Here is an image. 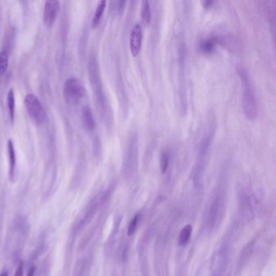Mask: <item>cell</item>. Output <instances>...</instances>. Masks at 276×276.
I'll return each mask as SVG.
<instances>
[{
    "label": "cell",
    "instance_id": "obj_5",
    "mask_svg": "<svg viewBox=\"0 0 276 276\" xmlns=\"http://www.w3.org/2000/svg\"><path fill=\"white\" fill-rule=\"evenodd\" d=\"M139 158V137L137 133L131 132L127 139L124 149L123 169L125 174L131 175L136 169Z\"/></svg>",
    "mask_w": 276,
    "mask_h": 276
},
{
    "label": "cell",
    "instance_id": "obj_6",
    "mask_svg": "<svg viewBox=\"0 0 276 276\" xmlns=\"http://www.w3.org/2000/svg\"><path fill=\"white\" fill-rule=\"evenodd\" d=\"M25 106L30 118H32L37 124H41L44 122L47 117L43 105L38 97L34 94H28L25 98Z\"/></svg>",
    "mask_w": 276,
    "mask_h": 276
},
{
    "label": "cell",
    "instance_id": "obj_7",
    "mask_svg": "<svg viewBox=\"0 0 276 276\" xmlns=\"http://www.w3.org/2000/svg\"><path fill=\"white\" fill-rule=\"evenodd\" d=\"M64 97L69 103H76L82 99L85 94V89L80 80L69 79L64 85Z\"/></svg>",
    "mask_w": 276,
    "mask_h": 276
},
{
    "label": "cell",
    "instance_id": "obj_17",
    "mask_svg": "<svg viewBox=\"0 0 276 276\" xmlns=\"http://www.w3.org/2000/svg\"><path fill=\"white\" fill-rule=\"evenodd\" d=\"M15 95H14V91L13 89L9 90L8 94V107H9V114L11 118L12 122H14V117H15Z\"/></svg>",
    "mask_w": 276,
    "mask_h": 276
},
{
    "label": "cell",
    "instance_id": "obj_9",
    "mask_svg": "<svg viewBox=\"0 0 276 276\" xmlns=\"http://www.w3.org/2000/svg\"><path fill=\"white\" fill-rule=\"evenodd\" d=\"M59 11V1H48L44 8V23L46 26H51L55 23Z\"/></svg>",
    "mask_w": 276,
    "mask_h": 276
},
{
    "label": "cell",
    "instance_id": "obj_12",
    "mask_svg": "<svg viewBox=\"0 0 276 276\" xmlns=\"http://www.w3.org/2000/svg\"><path fill=\"white\" fill-rule=\"evenodd\" d=\"M83 123L88 131H93L96 127L95 120L93 118V112L89 106H85L82 111Z\"/></svg>",
    "mask_w": 276,
    "mask_h": 276
},
{
    "label": "cell",
    "instance_id": "obj_25",
    "mask_svg": "<svg viewBox=\"0 0 276 276\" xmlns=\"http://www.w3.org/2000/svg\"><path fill=\"white\" fill-rule=\"evenodd\" d=\"M4 214L0 209V244H1V237H2L3 222H4Z\"/></svg>",
    "mask_w": 276,
    "mask_h": 276
},
{
    "label": "cell",
    "instance_id": "obj_3",
    "mask_svg": "<svg viewBox=\"0 0 276 276\" xmlns=\"http://www.w3.org/2000/svg\"><path fill=\"white\" fill-rule=\"evenodd\" d=\"M186 46L185 43L178 45L177 65H178V97L179 109L182 116L186 115L188 109L187 87H186Z\"/></svg>",
    "mask_w": 276,
    "mask_h": 276
},
{
    "label": "cell",
    "instance_id": "obj_26",
    "mask_svg": "<svg viewBox=\"0 0 276 276\" xmlns=\"http://www.w3.org/2000/svg\"><path fill=\"white\" fill-rule=\"evenodd\" d=\"M0 276H9V272L7 271V270H4V271L0 273Z\"/></svg>",
    "mask_w": 276,
    "mask_h": 276
},
{
    "label": "cell",
    "instance_id": "obj_24",
    "mask_svg": "<svg viewBox=\"0 0 276 276\" xmlns=\"http://www.w3.org/2000/svg\"><path fill=\"white\" fill-rule=\"evenodd\" d=\"M36 265H31L30 269H29V271H28L27 276H35V274H36Z\"/></svg>",
    "mask_w": 276,
    "mask_h": 276
},
{
    "label": "cell",
    "instance_id": "obj_2",
    "mask_svg": "<svg viewBox=\"0 0 276 276\" xmlns=\"http://www.w3.org/2000/svg\"><path fill=\"white\" fill-rule=\"evenodd\" d=\"M28 232L27 222L23 218H17L10 228L7 241L6 251L10 257H16L22 252L28 237Z\"/></svg>",
    "mask_w": 276,
    "mask_h": 276
},
{
    "label": "cell",
    "instance_id": "obj_8",
    "mask_svg": "<svg viewBox=\"0 0 276 276\" xmlns=\"http://www.w3.org/2000/svg\"><path fill=\"white\" fill-rule=\"evenodd\" d=\"M143 43V30L139 24H136L131 30L130 35V50L133 57H137L140 53Z\"/></svg>",
    "mask_w": 276,
    "mask_h": 276
},
{
    "label": "cell",
    "instance_id": "obj_10",
    "mask_svg": "<svg viewBox=\"0 0 276 276\" xmlns=\"http://www.w3.org/2000/svg\"><path fill=\"white\" fill-rule=\"evenodd\" d=\"M218 45L221 47H225L227 50L232 53H238L240 51V42L236 37L232 35H220L217 36Z\"/></svg>",
    "mask_w": 276,
    "mask_h": 276
},
{
    "label": "cell",
    "instance_id": "obj_16",
    "mask_svg": "<svg viewBox=\"0 0 276 276\" xmlns=\"http://www.w3.org/2000/svg\"><path fill=\"white\" fill-rule=\"evenodd\" d=\"M192 233V227L190 224L185 226L181 232H180L179 236H178V243L181 245H184L190 240V236Z\"/></svg>",
    "mask_w": 276,
    "mask_h": 276
},
{
    "label": "cell",
    "instance_id": "obj_23",
    "mask_svg": "<svg viewBox=\"0 0 276 276\" xmlns=\"http://www.w3.org/2000/svg\"><path fill=\"white\" fill-rule=\"evenodd\" d=\"M127 5V1H119L118 3V12L119 13H122Z\"/></svg>",
    "mask_w": 276,
    "mask_h": 276
},
{
    "label": "cell",
    "instance_id": "obj_11",
    "mask_svg": "<svg viewBox=\"0 0 276 276\" xmlns=\"http://www.w3.org/2000/svg\"><path fill=\"white\" fill-rule=\"evenodd\" d=\"M217 47V36H210L202 38L198 43V50L201 53L206 55L215 53Z\"/></svg>",
    "mask_w": 276,
    "mask_h": 276
},
{
    "label": "cell",
    "instance_id": "obj_21",
    "mask_svg": "<svg viewBox=\"0 0 276 276\" xmlns=\"http://www.w3.org/2000/svg\"><path fill=\"white\" fill-rule=\"evenodd\" d=\"M24 270H25L24 262L23 261H21L18 266H17L14 276H24Z\"/></svg>",
    "mask_w": 276,
    "mask_h": 276
},
{
    "label": "cell",
    "instance_id": "obj_18",
    "mask_svg": "<svg viewBox=\"0 0 276 276\" xmlns=\"http://www.w3.org/2000/svg\"><path fill=\"white\" fill-rule=\"evenodd\" d=\"M169 160H170V156H169V151L163 150L161 154H160V167L161 173H165L168 168H169Z\"/></svg>",
    "mask_w": 276,
    "mask_h": 276
},
{
    "label": "cell",
    "instance_id": "obj_1",
    "mask_svg": "<svg viewBox=\"0 0 276 276\" xmlns=\"http://www.w3.org/2000/svg\"><path fill=\"white\" fill-rule=\"evenodd\" d=\"M237 72L243 87L242 101H241L243 113L247 119L254 120L257 115V105L253 85L246 70L242 67H239Z\"/></svg>",
    "mask_w": 276,
    "mask_h": 276
},
{
    "label": "cell",
    "instance_id": "obj_13",
    "mask_svg": "<svg viewBox=\"0 0 276 276\" xmlns=\"http://www.w3.org/2000/svg\"><path fill=\"white\" fill-rule=\"evenodd\" d=\"M8 148H9V163H10L9 173H10L11 179H13L15 177L16 161H17V160H16L15 148H14L12 140H9V142H8Z\"/></svg>",
    "mask_w": 276,
    "mask_h": 276
},
{
    "label": "cell",
    "instance_id": "obj_19",
    "mask_svg": "<svg viewBox=\"0 0 276 276\" xmlns=\"http://www.w3.org/2000/svg\"><path fill=\"white\" fill-rule=\"evenodd\" d=\"M9 55L6 51H2L0 53V76H4L9 67Z\"/></svg>",
    "mask_w": 276,
    "mask_h": 276
},
{
    "label": "cell",
    "instance_id": "obj_15",
    "mask_svg": "<svg viewBox=\"0 0 276 276\" xmlns=\"http://www.w3.org/2000/svg\"><path fill=\"white\" fill-rule=\"evenodd\" d=\"M141 15L143 22L146 26H149L152 22V12L148 1H144L142 3Z\"/></svg>",
    "mask_w": 276,
    "mask_h": 276
},
{
    "label": "cell",
    "instance_id": "obj_14",
    "mask_svg": "<svg viewBox=\"0 0 276 276\" xmlns=\"http://www.w3.org/2000/svg\"><path fill=\"white\" fill-rule=\"evenodd\" d=\"M106 7V1H105V0L100 1L99 4L97 5V9H96L95 14H94V17H93V22H92L93 28H97V26H99L101 17L103 15Z\"/></svg>",
    "mask_w": 276,
    "mask_h": 276
},
{
    "label": "cell",
    "instance_id": "obj_20",
    "mask_svg": "<svg viewBox=\"0 0 276 276\" xmlns=\"http://www.w3.org/2000/svg\"><path fill=\"white\" fill-rule=\"evenodd\" d=\"M139 215H135V217L131 219L130 225H129L128 230H127V235L129 236H132L135 232L136 227H137L138 220H139Z\"/></svg>",
    "mask_w": 276,
    "mask_h": 276
},
{
    "label": "cell",
    "instance_id": "obj_22",
    "mask_svg": "<svg viewBox=\"0 0 276 276\" xmlns=\"http://www.w3.org/2000/svg\"><path fill=\"white\" fill-rule=\"evenodd\" d=\"M214 4H215V2H214V1H211V0H207V1H202V7H203L205 9H211Z\"/></svg>",
    "mask_w": 276,
    "mask_h": 276
},
{
    "label": "cell",
    "instance_id": "obj_4",
    "mask_svg": "<svg viewBox=\"0 0 276 276\" xmlns=\"http://www.w3.org/2000/svg\"><path fill=\"white\" fill-rule=\"evenodd\" d=\"M90 74L91 80H92V83H93L94 92H95L96 97H97V102H98V105H99L101 114L103 115V118H105L106 124L111 125L112 122H113L111 109H110V106H109L106 93H105L103 86H102V84H101L99 68H98V66H97V63L96 62V60H93V61L91 62Z\"/></svg>",
    "mask_w": 276,
    "mask_h": 276
}]
</instances>
